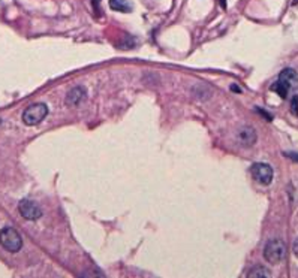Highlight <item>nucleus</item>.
I'll return each mask as SVG.
<instances>
[{
	"label": "nucleus",
	"mask_w": 298,
	"mask_h": 278,
	"mask_svg": "<svg viewBox=\"0 0 298 278\" xmlns=\"http://www.w3.org/2000/svg\"><path fill=\"white\" fill-rule=\"evenodd\" d=\"M0 246L11 253H17L23 247V238H21V235L18 234L17 229L3 228L0 230Z\"/></svg>",
	"instance_id": "nucleus-1"
},
{
	"label": "nucleus",
	"mask_w": 298,
	"mask_h": 278,
	"mask_svg": "<svg viewBox=\"0 0 298 278\" xmlns=\"http://www.w3.org/2000/svg\"><path fill=\"white\" fill-rule=\"evenodd\" d=\"M286 256V246L282 240H271L264 247V258L273 265L280 264Z\"/></svg>",
	"instance_id": "nucleus-2"
},
{
	"label": "nucleus",
	"mask_w": 298,
	"mask_h": 278,
	"mask_svg": "<svg viewBox=\"0 0 298 278\" xmlns=\"http://www.w3.org/2000/svg\"><path fill=\"white\" fill-rule=\"evenodd\" d=\"M48 116V106L45 104H33L27 106L23 112V122L27 126H36L39 124L45 117Z\"/></svg>",
	"instance_id": "nucleus-3"
},
{
	"label": "nucleus",
	"mask_w": 298,
	"mask_h": 278,
	"mask_svg": "<svg viewBox=\"0 0 298 278\" xmlns=\"http://www.w3.org/2000/svg\"><path fill=\"white\" fill-rule=\"evenodd\" d=\"M250 174L253 180H256L262 186H268L273 181V168L268 163H253L250 166Z\"/></svg>",
	"instance_id": "nucleus-4"
},
{
	"label": "nucleus",
	"mask_w": 298,
	"mask_h": 278,
	"mask_svg": "<svg viewBox=\"0 0 298 278\" xmlns=\"http://www.w3.org/2000/svg\"><path fill=\"white\" fill-rule=\"evenodd\" d=\"M18 211L26 220H38L42 217V208L30 199H23L18 204Z\"/></svg>",
	"instance_id": "nucleus-5"
},
{
	"label": "nucleus",
	"mask_w": 298,
	"mask_h": 278,
	"mask_svg": "<svg viewBox=\"0 0 298 278\" xmlns=\"http://www.w3.org/2000/svg\"><path fill=\"white\" fill-rule=\"evenodd\" d=\"M86 98H87V90H86V87H83V86L74 87V88L68 93V96H66V105H68V106H78Z\"/></svg>",
	"instance_id": "nucleus-6"
},
{
	"label": "nucleus",
	"mask_w": 298,
	"mask_h": 278,
	"mask_svg": "<svg viewBox=\"0 0 298 278\" xmlns=\"http://www.w3.org/2000/svg\"><path fill=\"white\" fill-rule=\"evenodd\" d=\"M279 81H280L282 84H285L289 90H291V88H297L298 74L294 70V69L288 68V69H285V70H282V72H280V75H279Z\"/></svg>",
	"instance_id": "nucleus-7"
},
{
	"label": "nucleus",
	"mask_w": 298,
	"mask_h": 278,
	"mask_svg": "<svg viewBox=\"0 0 298 278\" xmlns=\"http://www.w3.org/2000/svg\"><path fill=\"white\" fill-rule=\"evenodd\" d=\"M238 140L244 146H252L256 142V132H255V129L250 128V126L241 128L240 132H238Z\"/></svg>",
	"instance_id": "nucleus-8"
},
{
	"label": "nucleus",
	"mask_w": 298,
	"mask_h": 278,
	"mask_svg": "<svg viewBox=\"0 0 298 278\" xmlns=\"http://www.w3.org/2000/svg\"><path fill=\"white\" fill-rule=\"evenodd\" d=\"M110 8L117 12H132V4L128 0H110Z\"/></svg>",
	"instance_id": "nucleus-9"
},
{
	"label": "nucleus",
	"mask_w": 298,
	"mask_h": 278,
	"mask_svg": "<svg viewBox=\"0 0 298 278\" xmlns=\"http://www.w3.org/2000/svg\"><path fill=\"white\" fill-rule=\"evenodd\" d=\"M247 277L249 278H268L271 277V274H270V271L267 270V268H264V266H255V268H252L250 271H249V274H247Z\"/></svg>",
	"instance_id": "nucleus-10"
},
{
	"label": "nucleus",
	"mask_w": 298,
	"mask_h": 278,
	"mask_svg": "<svg viewBox=\"0 0 298 278\" xmlns=\"http://www.w3.org/2000/svg\"><path fill=\"white\" fill-rule=\"evenodd\" d=\"M271 90L273 92H276L282 99H286V96H288V92H289V88L285 86V84H282L280 81H277V82H274L273 86H271Z\"/></svg>",
	"instance_id": "nucleus-11"
},
{
	"label": "nucleus",
	"mask_w": 298,
	"mask_h": 278,
	"mask_svg": "<svg viewBox=\"0 0 298 278\" xmlns=\"http://www.w3.org/2000/svg\"><path fill=\"white\" fill-rule=\"evenodd\" d=\"M291 111L298 116V94L297 96H294V99H292V105H291Z\"/></svg>",
	"instance_id": "nucleus-12"
},
{
	"label": "nucleus",
	"mask_w": 298,
	"mask_h": 278,
	"mask_svg": "<svg viewBox=\"0 0 298 278\" xmlns=\"http://www.w3.org/2000/svg\"><path fill=\"white\" fill-rule=\"evenodd\" d=\"M258 112H261V114L265 117V120H268V122H271V120H273L271 114H267V112H265V111H262V110H258Z\"/></svg>",
	"instance_id": "nucleus-13"
},
{
	"label": "nucleus",
	"mask_w": 298,
	"mask_h": 278,
	"mask_svg": "<svg viewBox=\"0 0 298 278\" xmlns=\"http://www.w3.org/2000/svg\"><path fill=\"white\" fill-rule=\"evenodd\" d=\"M292 248H294V254L298 258V238L294 241V246H292Z\"/></svg>",
	"instance_id": "nucleus-14"
},
{
	"label": "nucleus",
	"mask_w": 298,
	"mask_h": 278,
	"mask_svg": "<svg viewBox=\"0 0 298 278\" xmlns=\"http://www.w3.org/2000/svg\"><path fill=\"white\" fill-rule=\"evenodd\" d=\"M231 90H232V92H237V93H241V90L238 88V86H234V84L231 86Z\"/></svg>",
	"instance_id": "nucleus-15"
},
{
	"label": "nucleus",
	"mask_w": 298,
	"mask_h": 278,
	"mask_svg": "<svg viewBox=\"0 0 298 278\" xmlns=\"http://www.w3.org/2000/svg\"><path fill=\"white\" fill-rule=\"evenodd\" d=\"M219 3H220L222 9H226V0H219Z\"/></svg>",
	"instance_id": "nucleus-16"
},
{
	"label": "nucleus",
	"mask_w": 298,
	"mask_h": 278,
	"mask_svg": "<svg viewBox=\"0 0 298 278\" xmlns=\"http://www.w3.org/2000/svg\"><path fill=\"white\" fill-rule=\"evenodd\" d=\"M286 156H288V157H291V158H295V160H298L297 154H291V152H286Z\"/></svg>",
	"instance_id": "nucleus-17"
}]
</instances>
